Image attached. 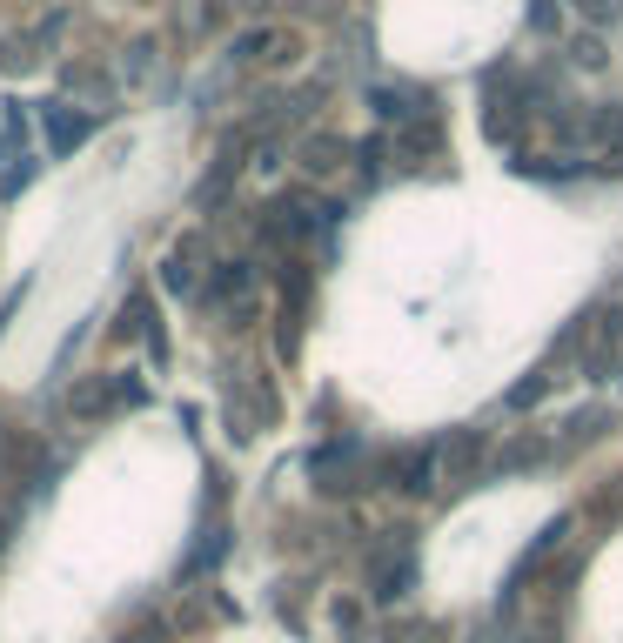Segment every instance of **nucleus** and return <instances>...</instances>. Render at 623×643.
Returning a JSON list of instances; mask_svg holds the SVG:
<instances>
[{
  "instance_id": "obj_1",
  "label": "nucleus",
  "mask_w": 623,
  "mask_h": 643,
  "mask_svg": "<svg viewBox=\"0 0 623 643\" xmlns=\"http://www.w3.org/2000/svg\"><path fill=\"white\" fill-rule=\"evenodd\" d=\"M121 402H141V382H128V376L94 382V389H81V396H74V416L94 422V416H108V409H121Z\"/></svg>"
},
{
  "instance_id": "obj_2",
  "label": "nucleus",
  "mask_w": 623,
  "mask_h": 643,
  "mask_svg": "<svg viewBox=\"0 0 623 643\" xmlns=\"http://www.w3.org/2000/svg\"><path fill=\"white\" fill-rule=\"evenodd\" d=\"M94 121H81V114H67V108H47V134H54V148H81L88 141Z\"/></svg>"
},
{
  "instance_id": "obj_3",
  "label": "nucleus",
  "mask_w": 623,
  "mask_h": 643,
  "mask_svg": "<svg viewBox=\"0 0 623 643\" xmlns=\"http://www.w3.org/2000/svg\"><path fill=\"white\" fill-rule=\"evenodd\" d=\"M583 14H617V0H583Z\"/></svg>"
}]
</instances>
